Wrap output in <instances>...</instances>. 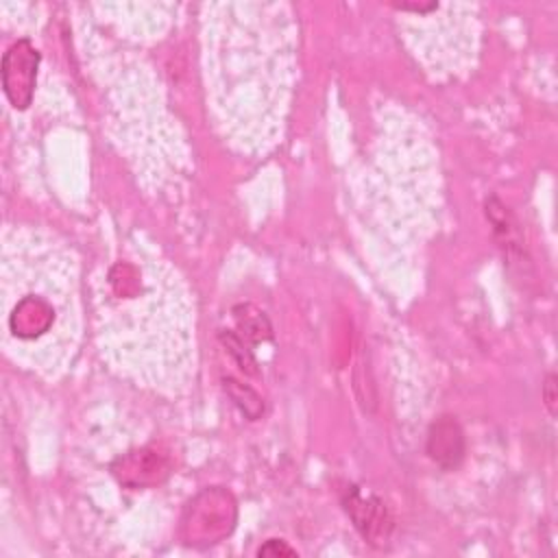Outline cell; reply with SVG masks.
<instances>
[{
    "mask_svg": "<svg viewBox=\"0 0 558 558\" xmlns=\"http://www.w3.org/2000/svg\"><path fill=\"white\" fill-rule=\"evenodd\" d=\"M2 296L7 351L28 368L46 373L61 368L78 336L72 253L39 231H4Z\"/></svg>",
    "mask_w": 558,
    "mask_h": 558,
    "instance_id": "3",
    "label": "cell"
},
{
    "mask_svg": "<svg viewBox=\"0 0 558 558\" xmlns=\"http://www.w3.org/2000/svg\"><path fill=\"white\" fill-rule=\"evenodd\" d=\"M427 451L438 464L453 466L462 458V434L458 425L449 418L436 423L429 432Z\"/></svg>",
    "mask_w": 558,
    "mask_h": 558,
    "instance_id": "6",
    "label": "cell"
},
{
    "mask_svg": "<svg viewBox=\"0 0 558 558\" xmlns=\"http://www.w3.org/2000/svg\"><path fill=\"white\" fill-rule=\"evenodd\" d=\"M98 336L107 357L137 381L179 390L194 371V312L161 262H116L98 294Z\"/></svg>",
    "mask_w": 558,
    "mask_h": 558,
    "instance_id": "2",
    "label": "cell"
},
{
    "mask_svg": "<svg viewBox=\"0 0 558 558\" xmlns=\"http://www.w3.org/2000/svg\"><path fill=\"white\" fill-rule=\"evenodd\" d=\"M190 530V541L201 538V543H216L220 536L229 534L233 527V504L225 493H205L196 499L192 517L185 521Z\"/></svg>",
    "mask_w": 558,
    "mask_h": 558,
    "instance_id": "5",
    "label": "cell"
},
{
    "mask_svg": "<svg viewBox=\"0 0 558 558\" xmlns=\"http://www.w3.org/2000/svg\"><path fill=\"white\" fill-rule=\"evenodd\" d=\"M203 39L207 94L222 135L240 150H268L281 137L296 70L288 9L211 4Z\"/></svg>",
    "mask_w": 558,
    "mask_h": 558,
    "instance_id": "1",
    "label": "cell"
},
{
    "mask_svg": "<svg viewBox=\"0 0 558 558\" xmlns=\"http://www.w3.org/2000/svg\"><path fill=\"white\" fill-rule=\"evenodd\" d=\"M545 399H547L549 410L554 412V401H556V395H554V377H549L547 384H545Z\"/></svg>",
    "mask_w": 558,
    "mask_h": 558,
    "instance_id": "8",
    "label": "cell"
},
{
    "mask_svg": "<svg viewBox=\"0 0 558 558\" xmlns=\"http://www.w3.org/2000/svg\"><path fill=\"white\" fill-rule=\"evenodd\" d=\"M37 61L39 54L28 39L13 44L2 59V85L15 109H24L33 98Z\"/></svg>",
    "mask_w": 558,
    "mask_h": 558,
    "instance_id": "4",
    "label": "cell"
},
{
    "mask_svg": "<svg viewBox=\"0 0 558 558\" xmlns=\"http://www.w3.org/2000/svg\"><path fill=\"white\" fill-rule=\"evenodd\" d=\"M277 556V554H286V556H294V549L288 547L286 543H277V541H268L264 547H259V556Z\"/></svg>",
    "mask_w": 558,
    "mask_h": 558,
    "instance_id": "7",
    "label": "cell"
}]
</instances>
